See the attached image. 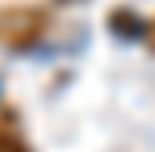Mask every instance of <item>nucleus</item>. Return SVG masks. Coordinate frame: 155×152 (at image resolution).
<instances>
[{
	"mask_svg": "<svg viewBox=\"0 0 155 152\" xmlns=\"http://www.w3.org/2000/svg\"><path fill=\"white\" fill-rule=\"evenodd\" d=\"M52 15L41 4H0V45L8 52H26L45 41Z\"/></svg>",
	"mask_w": 155,
	"mask_h": 152,
	"instance_id": "obj_1",
	"label": "nucleus"
},
{
	"mask_svg": "<svg viewBox=\"0 0 155 152\" xmlns=\"http://www.w3.org/2000/svg\"><path fill=\"white\" fill-rule=\"evenodd\" d=\"M111 26H114V33H144L148 30V22H140V19L137 15H133V11H126V8H118V11H114L111 15Z\"/></svg>",
	"mask_w": 155,
	"mask_h": 152,
	"instance_id": "obj_2",
	"label": "nucleus"
},
{
	"mask_svg": "<svg viewBox=\"0 0 155 152\" xmlns=\"http://www.w3.org/2000/svg\"><path fill=\"white\" fill-rule=\"evenodd\" d=\"M0 152H33V148H30L26 137H18L11 126H4L0 130Z\"/></svg>",
	"mask_w": 155,
	"mask_h": 152,
	"instance_id": "obj_3",
	"label": "nucleus"
},
{
	"mask_svg": "<svg viewBox=\"0 0 155 152\" xmlns=\"http://www.w3.org/2000/svg\"><path fill=\"white\" fill-rule=\"evenodd\" d=\"M144 41H148V48L155 52V19H151V22H148V30H144Z\"/></svg>",
	"mask_w": 155,
	"mask_h": 152,
	"instance_id": "obj_4",
	"label": "nucleus"
},
{
	"mask_svg": "<svg viewBox=\"0 0 155 152\" xmlns=\"http://www.w3.org/2000/svg\"><path fill=\"white\" fill-rule=\"evenodd\" d=\"M63 4H67V0H63Z\"/></svg>",
	"mask_w": 155,
	"mask_h": 152,
	"instance_id": "obj_5",
	"label": "nucleus"
}]
</instances>
